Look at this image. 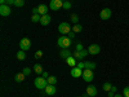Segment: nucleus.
Listing matches in <instances>:
<instances>
[{
  "label": "nucleus",
  "instance_id": "f257e3e1",
  "mask_svg": "<svg viewBox=\"0 0 129 97\" xmlns=\"http://www.w3.org/2000/svg\"><path fill=\"white\" fill-rule=\"evenodd\" d=\"M71 43H72V41H71V39H70L69 36L62 35V36H59L58 40H57V45H58L59 48H62V49H67V48H70Z\"/></svg>",
  "mask_w": 129,
  "mask_h": 97
},
{
  "label": "nucleus",
  "instance_id": "f03ea898",
  "mask_svg": "<svg viewBox=\"0 0 129 97\" xmlns=\"http://www.w3.org/2000/svg\"><path fill=\"white\" fill-rule=\"evenodd\" d=\"M34 84L38 89H45V87L48 85V80L43 77H38L35 80H34Z\"/></svg>",
  "mask_w": 129,
  "mask_h": 97
},
{
  "label": "nucleus",
  "instance_id": "7ed1b4c3",
  "mask_svg": "<svg viewBox=\"0 0 129 97\" xmlns=\"http://www.w3.org/2000/svg\"><path fill=\"white\" fill-rule=\"evenodd\" d=\"M81 78L84 79V82H92L94 79V74H93V70H89V69H84L83 70V75H81Z\"/></svg>",
  "mask_w": 129,
  "mask_h": 97
},
{
  "label": "nucleus",
  "instance_id": "20e7f679",
  "mask_svg": "<svg viewBox=\"0 0 129 97\" xmlns=\"http://www.w3.org/2000/svg\"><path fill=\"white\" fill-rule=\"evenodd\" d=\"M58 31H59V34L66 35V34H69L70 31H72V27H70V23H67V22H62L58 26Z\"/></svg>",
  "mask_w": 129,
  "mask_h": 97
},
{
  "label": "nucleus",
  "instance_id": "39448f33",
  "mask_svg": "<svg viewBox=\"0 0 129 97\" xmlns=\"http://www.w3.org/2000/svg\"><path fill=\"white\" fill-rule=\"evenodd\" d=\"M31 48V41L28 38H22L19 40V49H22V51H28Z\"/></svg>",
  "mask_w": 129,
  "mask_h": 97
},
{
  "label": "nucleus",
  "instance_id": "423d86ee",
  "mask_svg": "<svg viewBox=\"0 0 129 97\" xmlns=\"http://www.w3.org/2000/svg\"><path fill=\"white\" fill-rule=\"evenodd\" d=\"M88 55H89V52L85 51V49H83V51H74V52H72V56L76 58V60H79V61H80V60H84Z\"/></svg>",
  "mask_w": 129,
  "mask_h": 97
},
{
  "label": "nucleus",
  "instance_id": "0eeeda50",
  "mask_svg": "<svg viewBox=\"0 0 129 97\" xmlns=\"http://www.w3.org/2000/svg\"><path fill=\"white\" fill-rule=\"evenodd\" d=\"M49 8L52 10H58L59 8H63V2L62 0H50Z\"/></svg>",
  "mask_w": 129,
  "mask_h": 97
},
{
  "label": "nucleus",
  "instance_id": "6e6552de",
  "mask_svg": "<svg viewBox=\"0 0 129 97\" xmlns=\"http://www.w3.org/2000/svg\"><path fill=\"white\" fill-rule=\"evenodd\" d=\"M111 14H112V12H111L110 8H103L101 10V13H100V17H101V19L107 21L109 18H111Z\"/></svg>",
  "mask_w": 129,
  "mask_h": 97
},
{
  "label": "nucleus",
  "instance_id": "1a4fd4ad",
  "mask_svg": "<svg viewBox=\"0 0 129 97\" xmlns=\"http://www.w3.org/2000/svg\"><path fill=\"white\" fill-rule=\"evenodd\" d=\"M10 5H8V4H2L0 5V14H2L3 17H8L9 14H10Z\"/></svg>",
  "mask_w": 129,
  "mask_h": 97
},
{
  "label": "nucleus",
  "instance_id": "9d476101",
  "mask_svg": "<svg viewBox=\"0 0 129 97\" xmlns=\"http://www.w3.org/2000/svg\"><path fill=\"white\" fill-rule=\"evenodd\" d=\"M70 74H71V77H72V78H80L81 75H83V70L79 69L78 66H75V67H71Z\"/></svg>",
  "mask_w": 129,
  "mask_h": 97
},
{
  "label": "nucleus",
  "instance_id": "9b49d317",
  "mask_svg": "<svg viewBox=\"0 0 129 97\" xmlns=\"http://www.w3.org/2000/svg\"><path fill=\"white\" fill-rule=\"evenodd\" d=\"M88 52H89V55H98L101 52V47L98 44H90L88 48Z\"/></svg>",
  "mask_w": 129,
  "mask_h": 97
},
{
  "label": "nucleus",
  "instance_id": "f8f14e48",
  "mask_svg": "<svg viewBox=\"0 0 129 97\" xmlns=\"http://www.w3.org/2000/svg\"><path fill=\"white\" fill-rule=\"evenodd\" d=\"M44 91H45V93H47L48 96H53V94H56V92H57L56 85H53V84H48Z\"/></svg>",
  "mask_w": 129,
  "mask_h": 97
},
{
  "label": "nucleus",
  "instance_id": "ddd939ff",
  "mask_svg": "<svg viewBox=\"0 0 129 97\" xmlns=\"http://www.w3.org/2000/svg\"><path fill=\"white\" fill-rule=\"evenodd\" d=\"M72 56V52L70 51V49H62L61 52H59V57L62 58V60H67L69 57H71Z\"/></svg>",
  "mask_w": 129,
  "mask_h": 97
},
{
  "label": "nucleus",
  "instance_id": "4468645a",
  "mask_svg": "<svg viewBox=\"0 0 129 97\" xmlns=\"http://www.w3.org/2000/svg\"><path fill=\"white\" fill-rule=\"evenodd\" d=\"M50 19H52V17H50L49 14H44V16H41V18H40V25H43V26L49 25V23H50Z\"/></svg>",
  "mask_w": 129,
  "mask_h": 97
},
{
  "label": "nucleus",
  "instance_id": "2eb2a0df",
  "mask_svg": "<svg viewBox=\"0 0 129 97\" xmlns=\"http://www.w3.org/2000/svg\"><path fill=\"white\" fill-rule=\"evenodd\" d=\"M38 8H39V14H40V16L48 14V10H49V7H48V5H45V4H40Z\"/></svg>",
  "mask_w": 129,
  "mask_h": 97
},
{
  "label": "nucleus",
  "instance_id": "dca6fc26",
  "mask_svg": "<svg viewBox=\"0 0 129 97\" xmlns=\"http://www.w3.org/2000/svg\"><path fill=\"white\" fill-rule=\"evenodd\" d=\"M85 92L89 94V97H95V94H97V88L94 87V85H88L87 91H85Z\"/></svg>",
  "mask_w": 129,
  "mask_h": 97
},
{
  "label": "nucleus",
  "instance_id": "f3484780",
  "mask_svg": "<svg viewBox=\"0 0 129 97\" xmlns=\"http://www.w3.org/2000/svg\"><path fill=\"white\" fill-rule=\"evenodd\" d=\"M66 63L69 65L70 67H75V66H76V65H78V60L75 58L74 56H71V57H69V58L66 60Z\"/></svg>",
  "mask_w": 129,
  "mask_h": 97
},
{
  "label": "nucleus",
  "instance_id": "a211bd4d",
  "mask_svg": "<svg viewBox=\"0 0 129 97\" xmlns=\"http://www.w3.org/2000/svg\"><path fill=\"white\" fill-rule=\"evenodd\" d=\"M16 57L18 58V61H25V60H26V52L22 51V49H19V51L17 52Z\"/></svg>",
  "mask_w": 129,
  "mask_h": 97
},
{
  "label": "nucleus",
  "instance_id": "6ab92c4d",
  "mask_svg": "<svg viewBox=\"0 0 129 97\" xmlns=\"http://www.w3.org/2000/svg\"><path fill=\"white\" fill-rule=\"evenodd\" d=\"M25 77H26V75H25L23 72H17L16 77H14V80H16L17 83H22V82L25 80Z\"/></svg>",
  "mask_w": 129,
  "mask_h": 97
},
{
  "label": "nucleus",
  "instance_id": "aec40b11",
  "mask_svg": "<svg viewBox=\"0 0 129 97\" xmlns=\"http://www.w3.org/2000/svg\"><path fill=\"white\" fill-rule=\"evenodd\" d=\"M97 65L94 62H90V61H85V69H89V70H94Z\"/></svg>",
  "mask_w": 129,
  "mask_h": 97
},
{
  "label": "nucleus",
  "instance_id": "412c9836",
  "mask_svg": "<svg viewBox=\"0 0 129 97\" xmlns=\"http://www.w3.org/2000/svg\"><path fill=\"white\" fill-rule=\"evenodd\" d=\"M48 80V84H53V85H54L57 82H58V79H57V77H54V75H50V77L47 79Z\"/></svg>",
  "mask_w": 129,
  "mask_h": 97
},
{
  "label": "nucleus",
  "instance_id": "4be33fe9",
  "mask_svg": "<svg viewBox=\"0 0 129 97\" xmlns=\"http://www.w3.org/2000/svg\"><path fill=\"white\" fill-rule=\"evenodd\" d=\"M34 71L39 75V74H43V67H41V65H39V63H35V66H34Z\"/></svg>",
  "mask_w": 129,
  "mask_h": 97
},
{
  "label": "nucleus",
  "instance_id": "5701e85b",
  "mask_svg": "<svg viewBox=\"0 0 129 97\" xmlns=\"http://www.w3.org/2000/svg\"><path fill=\"white\" fill-rule=\"evenodd\" d=\"M102 88H103V91H106V92H109V91H111V88H112V85H111V83H109V82H106V83H103V85H102Z\"/></svg>",
  "mask_w": 129,
  "mask_h": 97
},
{
  "label": "nucleus",
  "instance_id": "b1692460",
  "mask_svg": "<svg viewBox=\"0 0 129 97\" xmlns=\"http://www.w3.org/2000/svg\"><path fill=\"white\" fill-rule=\"evenodd\" d=\"M72 31L74 32H81L83 31V27H81V25H79V23H76V25H74V27H72Z\"/></svg>",
  "mask_w": 129,
  "mask_h": 97
},
{
  "label": "nucleus",
  "instance_id": "393cba45",
  "mask_svg": "<svg viewBox=\"0 0 129 97\" xmlns=\"http://www.w3.org/2000/svg\"><path fill=\"white\" fill-rule=\"evenodd\" d=\"M40 18H41V16L40 14H32V17H31V21L32 22H40Z\"/></svg>",
  "mask_w": 129,
  "mask_h": 97
},
{
  "label": "nucleus",
  "instance_id": "a878e982",
  "mask_svg": "<svg viewBox=\"0 0 129 97\" xmlns=\"http://www.w3.org/2000/svg\"><path fill=\"white\" fill-rule=\"evenodd\" d=\"M71 22L72 23H75V25H76V23H79V17H78V14H72L71 16Z\"/></svg>",
  "mask_w": 129,
  "mask_h": 97
},
{
  "label": "nucleus",
  "instance_id": "bb28decb",
  "mask_svg": "<svg viewBox=\"0 0 129 97\" xmlns=\"http://www.w3.org/2000/svg\"><path fill=\"white\" fill-rule=\"evenodd\" d=\"M14 5H16L17 8H21V7H23V5H25V0H16Z\"/></svg>",
  "mask_w": 129,
  "mask_h": 97
},
{
  "label": "nucleus",
  "instance_id": "cd10ccee",
  "mask_svg": "<svg viewBox=\"0 0 129 97\" xmlns=\"http://www.w3.org/2000/svg\"><path fill=\"white\" fill-rule=\"evenodd\" d=\"M43 57V51H36L35 52V60H40Z\"/></svg>",
  "mask_w": 129,
  "mask_h": 97
},
{
  "label": "nucleus",
  "instance_id": "c85d7f7f",
  "mask_svg": "<svg viewBox=\"0 0 129 97\" xmlns=\"http://www.w3.org/2000/svg\"><path fill=\"white\" fill-rule=\"evenodd\" d=\"M70 8H71L70 0H67V2H63V9H70Z\"/></svg>",
  "mask_w": 129,
  "mask_h": 97
},
{
  "label": "nucleus",
  "instance_id": "c756f323",
  "mask_svg": "<svg viewBox=\"0 0 129 97\" xmlns=\"http://www.w3.org/2000/svg\"><path fill=\"white\" fill-rule=\"evenodd\" d=\"M25 75H26V77H27V75H30L31 72H32V69H30V67H25L23 69V71H22Z\"/></svg>",
  "mask_w": 129,
  "mask_h": 97
},
{
  "label": "nucleus",
  "instance_id": "7c9ffc66",
  "mask_svg": "<svg viewBox=\"0 0 129 97\" xmlns=\"http://www.w3.org/2000/svg\"><path fill=\"white\" fill-rule=\"evenodd\" d=\"M76 66H78L79 69L84 70V69H85V62H83V61H79V62H78V65H76Z\"/></svg>",
  "mask_w": 129,
  "mask_h": 97
},
{
  "label": "nucleus",
  "instance_id": "2f4dec72",
  "mask_svg": "<svg viewBox=\"0 0 129 97\" xmlns=\"http://www.w3.org/2000/svg\"><path fill=\"white\" fill-rule=\"evenodd\" d=\"M123 96L124 97H129V87H125L123 89Z\"/></svg>",
  "mask_w": 129,
  "mask_h": 97
},
{
  "label": "nucleus",
  "instance_id": "473e14b6",
  "mask_svg": "<svg viewBox=\"0 0 129 97\" xmlns=\"http://www.w3.org/2000/svg\"><path fill=\"white\" fill-rule=\"evenodd\" d=\"M83 49H84L83 44H81V43H78V44H76V49H75V51H83Z\"/></svg>",
  "mask_w": 129,
  "mask_h": 97
},
{
  "label": "nucleus",
  "instance_id": "72a5a7b5",
  "mask_svg": "<svg viewBox=\"0 0 129 97\" xmlns=\"http://www.w3.org/2000/svg\"><path fill=\"white\" fill-rule=\"evenodd\" d=\"M75 34H76V32H74V31H70L67 35H69V38H70V39H74V38H75Z\"/></svg>",
  "mask_w": 129,
  "mask_h": 97
},
{
  "label": "nucleus",
  "instance_id": "f704fd0d",
  "mask_svg": "<svg viewBox=\"0 0 129 97\" xmlns=\"http://www.w3.org/2000/svg\"><path fill=\"white\" fill-rule=\"evenodd\" d=\"M116 93L114 92V91H109V92H107V97H114Z\"/></svg>",
  "mask_w": 129,
  "mask_h": 97
},
{
  "label": "nucleus",
  "instance_id": "c9c22d12",
  "mask_svg": "<svg viewBox=\"0 0 129 97\" xmlns=\"http://www.w3.org/2000/svg\"><path fill=\"white\" fill-rule=\"evenodd\" d=\"M41 77H43V78H45V79H48V78H49V74H48L47 71H43V74H41Z\"/></svg>",
  "mask_w": 129,
  "mask_h": 97
},
{
  "label": "nucleus",
  "instance_id": "e433bc0d",
  "mask_svg": "<svg viewBox=\"0 0 129 97\" xmlns=\"http://www.w3.org/2000/svg\"><path fill=\"white\" fill-rule=\"evenodd\" d=\"M32 14H39V8H32Z\"/></svg>",
  "mask_w": 129,
  "mask_h": 97
},
{
  "label": "nucleus",
  "instance_id": "4c0bfd02",
  "mask_svg": "<svg viewBox=\"0 0 129 97\" xmlns=\"http://www.w3.org/2000/svg\"><path fill=\"white\" fill-rule=\"evenodd\" d=\"M14 3H16V0H7L8 5H14Z\"/></svg>",
  "mask_w": 129,
  "mask_h": 97
},
{
  "label": "nucleus",
  "instance_id": "58836bf2",
  "mask_svg": "<svg viewBox=\"0 0 129 97\" xmlns=\"http://www.w3.org/2000/svg\"><path fill=\"white\" fill-rule=\"evenodd\" d=\"M2 4H7V0H0V5Z\"/></svg>",
  "mask_w": 129,
  "mask_h": 97
},
{
  "label": "nucleus",
  "instance_id": "ea45409f",
  "mask_svg": "<svg viewBox=\"0 0 129 97\" xmlns=\"http://www.w3.org/2000/svg\"><path fill=\"white\" fill-rule=\"evenodd\" d=\"M114 97H124V96H123V94H119V93H116Z\"/></svg>",
  "mask_w": 129,
  "mask_h": 97
},
{
  "label": "nucleus",
  "instance_id": "a19ab883",
  "mask_svg": "<svg viewBox=\"0 0 129 97\" xmlns=\"http://www.w3.org/2000/svg\"><path fill=\"white\" fill-rule=\"evenodd\" d=\"M83 97H89V94H88V93H87V92H85V93H84V94H83Z\"/></svg>",
  "mask_w": 129,
  "mask_h": 97
},
{
  "label": "nucleus",
  "instance_id": "79ce46f5",
  "mask_svg": "<svg viewBox=\"0 0 129 97\" xmlns=\"http://www.w3.org/2000/svg\"><path fill=\"white\" fill-rule=\"evenodd\" d=\"M62 2H67V0H62Z\"/></svg>",
  "mask_w": 129,
  "mask_h": 97
},
{
  "label": "nucleus",
  "instance_id": "37998d69",
  "mask_svg": "<svg viewBox=\"0 0 129 97\" xmlns=\"http://www.w3.org/2000/svg\"><path fill=\"white\" fill-rule=\"evenodd\" d=\"M78 97H83V96H78Z\"/></svg>",
  "mask_w": 129,
  "mask_h": 97
}]
</instances>
